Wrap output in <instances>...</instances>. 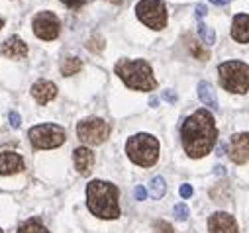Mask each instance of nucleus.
<instances>
[{"mask_svg": "<svg viewBox=\"0 0 249 233\" xmlns=\"http://www.w3.org/2000/svg\"><path fill=\"white\" fill-rule=\"evenodd\" d=\"M65 6H69V8H81V6H85L89 0H61Z\"/></svg>", "mask_w": 249, "mask_h": 233, "instance_id": "nucleus-26", "label": "nucleus"}, {"mask_svg": "<svg viewBox=\"0 0 249 233\" xmlns=\"http://www.w3.org/2000/svg\"><path fill=\"white\" fill-rule=\"evenodd\" d=\"M230 159L235 165H243L249 161V132L235 133L230 139Z\"/></svg>", "mask_w": 249, "mask_h": 233, "instance_id": "nucleus-11", "label": "nucleus"}, {"mask_svg": "<svg viewBox=\"0 0 249 233\" xmlns=\"http://www.w3.org/2000/svg\"><path fill=\"white\" fill-rule=\"evenodd\" d=\"M18 233H49V231L45 229V225H41L39 219H28L18 227Z\"/></svg>", "mask_w": 249, "mask_h": 233, "instance_id": "nucleus-21", "label": "nucleus"}, {"mask_svg": "<svg viewBox=\"0 0 249 233\" xmlns=\"http://www.w3.org/2000/svg\"><path fill=\"white\" fill-rule=\"evenodd\" d=\"M32 28H34L36 37H39L43 41L57 39L59 33H61V22H59L57 14H53L49 10L37 12L36 18H34V22H32Z\"/></svg>", "mask_w": 249, "mask_h": 233, "instance_id": "nucleus-9", "label": "nucleus"}, {"mask_svg": "<svg viewBox=\"0 0 249 233\" xmlns=\"http://www.w3.org/2000/svg\"><path fill=\"white\" fill-rule=\"evenodd\" d=\"M24 170V159L14 153V151H8V149H0V174H16Z\"/></svg>", "mask_w": 249, "mask_h": 233, "instance_id": "nucleus-12", "label": "nucleus"}, {"mask_svg": "<svg viewBox=\"0 0 249 233\" xmlns=\"http://www.w3.org/2000/svg\"><path fill=\"white\" fill-rule=\"evenodd\" d=\"M73 159H75V166H77L79 174H83V177L90 174L92 165H94V153L89 147H77Z\"/></svg>", "mask_w": 249, "mask_h": 233, "instance_id": "nucleus-15", "label": "nucleus"}, {"mask_svg": "<svg viewBox=\"0 0 249 233\" xmlns=\"http://www.w3.org/2000/svg\"><path fill=\"white\" fill-rule=\"evenodd\" d=\"M173 214H175V217L177 219H180V221H184L186 217H189V206H186V204H177L175 208H173Z\"/></svg>", "mask_w": 249, "mask_h": 233, "instance_id": "nucleus-23", "label": "nucleus"}, {"mask_svg": "<svg viewBox=\"0 0 249 233\" xmlns=\"http://www.w3.org/2000/svg\"><path fill=\"white\" fill-rule=\"evenodd\" d=\"M178 192H180L182 198H191V196H193V186H191V184H182Z\"/></svg>", "mask_w": 249, "mask_h": 233, "instance_id": "nucleus-28", "label": "nucleus"}, {"mask_svg": "<svg viewBox=\"0 0 249 233\" xmlns=\"http://www.w3.org/2000/svg\"><path fill=\"white\" fill-rule=\"evenodd\" d=\"M208 231L210 233H239V227L231 214L216 212L208 217Z\"/></svg>", "mask_w": 249, "mask_h": 233, "instance_id": "nucleus-10", "label": "nucleus"}, {"mask_svg": "<svg viewBox=\"0 0 249 233\" xmlns=\"http://www.w3.org/2000/svg\"><path fill=\"white\" fill-rule=\"evenodd\" d=\"M0 51H2V55L8 57V59H22V57L28 55V43L22 37L12 35L2 43V49Z\"/></svg>", "mask_w": 249, "mask_h": 233, "instance_id": "nucleus-13", "label": "nucleus"}, {"mask_svg": "<svg viewBox=\"0 0 249 233\" xmlns=\"http://www.w3.org/2000/svg\"><path fill=\"white\" fill-rule=\"evenodd\" d=\"M32 96L36 98V102L39 104H49L55 96H57V86L51 81H37L32 86Z\"/></svg>", "mask_w": 249, "mask_h": 233, "instance_id": "nucleus-14", "label": "nucleus"}, {"mask_svg": "<svg viewBox=\"0 0 249 233\" xmlns=\"http://www.w3.org/2000/svg\"><path fill=\"white\" fill-rule=\"evenodd\" d=\"M136 16L151 30H163L169 20L163 0H140L136 6Z\"/></svg>", "mask_w": 249, "mask_h": 233, "instance_id": "nucleus-7", "label": "nucleus"}, {"mask_svg": "<svg viewBox=\"0 0 249 233\" xmlns=\"http://www.w3.org/2000/svg\"><path fill=\"white\" fill-rule=\"evenodd\" d=\"M153 227H155L157 233H175L173 227H171V223H167V221H155Z\"/></svg>", "mask_w": 249, "mask_h": 233, "instance_id": "nucleus-24", "label": "nucleus"}, {"mask_svg": "<svg viewBox=\"0 0 249 233\" xmlns=\"http://www.w3.org/2000/svg\"><path fill=\"white\" fill-rule=\"evenodd\" d=\"M212 4H216V6H224V4H228L230 0H210Z\"/></svg>", "mask_w": 249, "mask_h": 233, "instance_id": "nucleus-32", "label": "nucleus"}, {"mask_svg": "<svg viewBox=\"0 0 249 233\" xmlns=\"http://www.w3.org/2000/svg\"><path fill=\"white\" fill-rule=\"evenodd\" d=\"M114 73L132 90H153L157 86L153 69L143 59H120L114 67Z\"/></svg>", "mask_w": 249, "mask_h": 233, "instance_id": "nucleus-3", "label": "nucleus"}, {"mask_svg": "<svg viewBox=\"0 0 249 233\" xmlns=\"http://www.w3.org/2000/svg\"><path fill=\"white\" fill-rule=\"evenodd\" d=\"M198 33H200V37H202V41H204L206 45H214V43H216V33H214V30H212L210 26L200 24V26H198Z\"/></svg>", "mask_w": 249, "mask_h": 233, "instance_id": "nucleus-22", "label": "nucleus"}, {"mask_svg": "<svg viewBox=\"0 0 249 233\" xmlns=\"http://www.w3.org/2000/svg\"><path fill=\"white\" fill-rule=\"evenodd\" d=\"M8 120H10V124H12V128H20V124H22L20 116H18L16 112H10V114H8Z\"/></svg>", "mask_w": 249, "mask_h": 233, "instance_id": "nucleus-27", "label": "nucleus"}, {"mask_svg": "<svg viewBox=\"0 0 249 233\" xmlns=\"http://www.w3.org/2000/svg\"><path fill=\"white\" fill-rule=\"evenodd\" d=\"M186 47H189V51L193 53L195 59H198V61H208V59H210V53H208L196 39L186 37Z\"/></svg>", "mask_w": 249, "mask_h": 233, "instance_id": "nucleus-19", "label": "nucleus"}, {"mask_svg": "<svg viewBox=\"0 0 249 233\" xmlns=\"http://www.w3.org/2000/svg\"><path fill=\"white\" fill-rule=\"evenodd\" d=\"M118 188L106 181H90L87 186V206L92 216L100 219H116L120 217L118 204Z\"/></svg>", "mask_w": 249, "mask_h": 233, "instance_id": "nucleus-2", "label": "nucleus"}, {"mask_svg": "<svg viewBox=\"0 0 249 233\" xmlns=\"http://www.w3.org/2000/svg\"><path fill=\"white\" fill-rule=\"evenodd\" d=\"M77 135L85 145H100L108 139L110 126H108V122H104L100 118H87V120L79 122Z\"/></svg>", "mask_w": 249, "mask_h": 233, "instance_id": "nucleus-8", "label": "nucleus"}, {"mask_svg": "<svg viewBox=\"0 0 249 233\" xmlns=\"http://www.w3.org/2000/svg\"><path fill=\"white\" fill-rule=\"evenodd\" d=\"M231 37L237 43H249V16L237 14L231 22Z\"/></svg>", "mask_w": 249, "mask_h": 233, "instance_id": "nucleus-16", "label": "nucleus"}, {"mask_svg": "<svg viewBox=\"0 0 249 233\" xmlns=\"http://www.w3.org/2000/svg\"><path fill=\"white\" fill-rule=\"evenodd\" d=\"M102 47H104V43H102L100 37H92V39L87 43V49H90V51H100Z\"/></svg>", "mask_w": 249, "mask_h": 233, "instance_id": "nucleus-25", "label": "nucleus"}, {"mask_svg": "<svg viewBox=\"0 0 249 233\" xmlns=\"http://www.w3.org/2000/svg\"><path fill=\"white\" fill-rule=\"evenodd\" d=\"M2 28H4V20H2V18H0V30H2Z\"/></svg>", "mask_w": 249, "mask_h": 233, "instance_id": "nucleus-33", "label": "nucleus"}, {"mask_svg": "<svg viewBox=\"0 0 249 233\" xmlns=\"http://www.w3.org/2000/svg\"><path fill=\"white\" fill-rule=\"evenodd\" d=\"M220 84L233 94H245L249 90V65L243 61H226L218 67Z\"/></svg>", "mask_w": 249, "mask_h": 233, "instance_id": "nucleus-5", "label": "nucleus"}, {"mask_svg": "<svg viewBox=\"0 0 249 233\" xmlns=\"http://www.w3.org/2000/svg\"><path fill=\"white\" fill-rule=\"evenodd\" d=\"M81 69H83V63L79 57H65L63 63H61V73H63V77L77 75Z\"/></svg>", "mask_w": 249, "mask_h": 233, "instance_id": "nucleus-18", "label": "nucleus"}, {"mask_svg": "<svg viewBox=\"0 0 249 233\" xmlns=\"http://www.w3.org/2000/svg\"><path fill=\"white\" fill-rule=\"evenodd\" d=\"M0 233H2V229H0Z\"/></svg>", "mask_w": 249, "mask_h": 233, "instance_id": "nucleus-34", "label": "nucleus"}, {"mask_svg": "<svg viewBox=\"0 0 249 233\" xmlns=\"http://www.w3.org/2000/svg\"><path fill=\"white\" fill-rule=\"evenodd\" d=\"M134 194H136V200H140V202L147 198V190H145L143 186H138V188L134 190Z\"/></svg>", "mask_w": 249, "mask_h": 233, "instance_id": "nucleus-29", "label": "nucleus"}, {"mask_svg": "<svg viewBox=\"0 0 249 233\" xmlns=\"http://www.w3.org/2000/svg\"><path fill=\"white\" fill-rule=\"evenodd\" d=\"M126 153L140 166H153L159 159V141L149 133H138L128 139Z\"/></svg>", "mask_w": 249, "mask_h": 233, "instance_id": "nucleus-4", "label": "nucleus"}, {"mask_svg": "<svg viewBox=\"0 0 249 233\" xmlns=\"http://www.w3.org/2000/svg\"><path fill=\"white\" fill-rule=\"evenodd\" d=\"M163 96H165V100H169V102H175V100H177V96H175L173 92H169V90H167Z\"/></svg>", "mask_w": 249, "mask_h": 233, "instance_id": "nucleus-31", "label": "nucleus"}, {"mask_svg": "<svg viewBox=\"0 0 249 233\" xmlns=\"http://www.w3.org/2000/svg\"><path fill=\"white\" fill-rule=\"evenodd\" d=\"M206 16V6L204 4H198L196 6V18H204Z\"/></svg>", "mask_w": 249, "mask_h": 233, "instance_id": "nucleus-30", "label": "nucleus"}, {"mask_svg": "<svg viewBox=\"0 0 249 233\" xmlns=\"http://www.w3.org/2000/svg\"><path fill=\"white\" fill-rule=\"evenodd\" d=\"M198 98H200V102H202L204 106H208V108H212V110H216V108H218L216 90H214V88H212V84H210V83H206V81L198 83Z\"/></svg>", "mask_w": 249, "mask_h": 233, "instance_id": "nucleus-17", "label": "nucleus"}, {"mask_svg": "<svg viewBox=\"0 0 249 233\" xmlns=\"http://www.w3.org/2000/svg\"><path fill=\"white\" fill-rule=\"evenodd\" d=\"M180 139L184 153L189 157L193 159L206 157L218 141V128L214 116L206 108L196 110L193 116L184 120L180 128Z\"/></svg>", "mask_w": 249, "mask_h": 233, "instance_id": "nucleus-1", "label": "nucleus"}, {"mask_svg": "<svg viewBox=\"0 0 249 233\" xmlns=\"http://www.w3.org/2000/svg\"><path fill=\"white\" fill-rule=\"evenodd\" d=\"M28 139L36 149H55L65 143V130L57 124H39L28 132Z\"/></svg>", "mask_w": 249, "mask_h": 233, "instance_id": "nucleus-6", "label": "nucleus"}, {"mask_svg": "<svg viewBox=\"0 0 249 233\" xmlns=\"http://www.w3.org/2000/svg\"><path fill=\"white\" fill-rule=\"evenodd\" d=\"M149 192H151V196H153L155 200L163 198L165 192H167L165 179H163V177H153V179H151V184H149Z\"/></svg>", "mask_w": 249, "mask_h": 233, "instance_id": "nucleus-20", "label": "nucleus"}]
</instances>
